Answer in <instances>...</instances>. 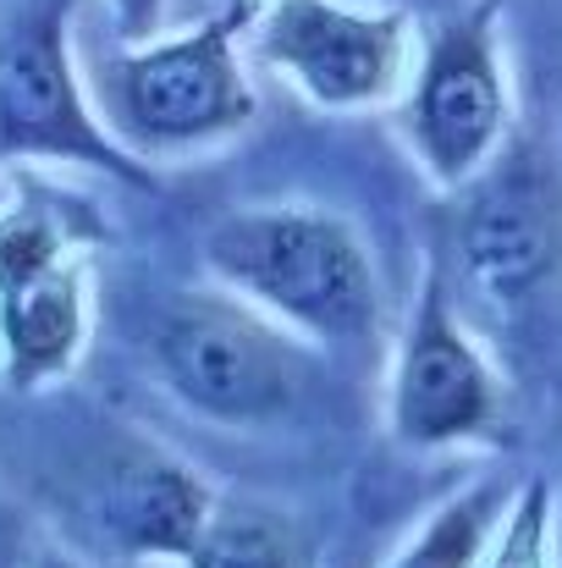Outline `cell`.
I'll list each match as a JSON object with an SVG mask.
<instances>
[{
    "mask_svg": "<svg viewBox=\"0 0 562 568\" xmlns=\"http://www.w3.org/2000/svg\"><path fill=\"white\" fill-rule=\"evenodd\" d=\"M204 265L243 304L304 337L359 343L380 321V282L359 232L309 204L232 210L204 237Z\"/></svg>",
    "mask_w": 562,
    "mask_h": 568,
    "instance_id": "cell-1",
    "label": "cell"
},
{
    "mask_svg": "<svg viewBox=\"0 0 562 568\" xmlns=\"http://www.w3.org/2000/svg\"><path fill=\"white\" fill-rule=\"evenodd\" d=\"M243 22H248V6H232L193 33L144 39L105 61L100 122L127 155L198 150L254 122L259 100L237 61Z\"/></svg>",
    "mask_w": 562,
    "mask_h": 568,
    "instance_id": "cell-2",
    "label": "cell"
},
{
    "mask_svg": "<svg viewBox=\"0 0 562 568\" xmlns=\"http://www.w3.org/2000/svg\"><path fill=\"white\" fill-rule=\"evenodd\" d=\"M72 161L150 189L155 178L94 116L67 44V6L28 0L0 22V166Z\"/></svg>",
    "mask_w": 562,
    "mask_h": 568,
    "instance_id": "cell-3",
    "label": "cell"
},
{
    "mask_svg": "<svg viewBox=\"0 0 562 568\" xmlns=\"http://www.w3.org/2000/svg\"><path fill=\"white\" fill-rule=\"evenodd\" d=\"M155 365L187 408L232 425L276 419L304 381L293 337L226 298H177L155 326Z\"/></svg>",
    "mask_w": 562,
    "mask_h": 568,
    "instance_id": "cell-4",
    "label": "cell"
},
{
    "mask_svg": "<svg viewBox=\"0 0 562 568\" xmlns=\"http://www.w3.org/2000/svg\"><path fill=\"white\" fill-rule=\"evenodd\" d=\"M491 11L497 6H480L474 17L430 33L408 100V139L441 189H463L469 178H480L508 133V78Z\"/></svg>",
    "mask_w": 562,
    "mask_h": 568,
    "instance_id": "cell-5",
    "label": "cell"
},
{
    "mask_svg": "<svg viewBox=\"0 0 562 568\" xmlns=\"http://www.w3.org/2000/svg\"><path fill=\"white\" fill-rule=\"evenodd\" d=\"M458 260L469 287L491 310H524L562 265V199L552 172L513 144L469 178V204L458 221Z\"/></svg>",
    "mask_w": 562,
    "mask_h": 568,
    "instance_id": "cell-6",
    "label": "cell"
},
{
    "mask_svg": "<svg viewBox=\"0 0 562 568\" xmlns=\"http://www.w3.org/2000/svg\"><path fill=\"white\" fill-rule=\"evenodd\" d=\"M402 17L397 11H354L337 0H276L259 17V55L282 67L315 105L354 111L397 89L402 72Z\"/></svg>",
    "mask_w": 562,
    "mask_h": 568,
    "instance_id": "cell-7",
    "label": "cell"
},
{
    "mask_svg": "<svg viewBox=\"0 0 562 568\" xmlns=\"http://www.w3.org/2000/svg\"><path fill=\"white\" fill-rule=\"evenodd\" d=\"M497 425V381L463 337L441 276L430 271L413 321L397 348L391 376V430L402 447H452Z\"/></svg>",
    "mask_w": 562,
    "mask_h": 568,
    "instance_id": "cell-8",
    "label": "cell"
},
{
    "mask_svg": "<svg viewBox=\"0 0 562 568\" xmlns=\"http://www.w3.org/2000/svg\"><path fill=\"white\" fill-rule=\"evenodd\" d=\"M94 514L111 547L127 558H183L198 547L210 525V491L177 458L155 447H127L105 464L94 486Z\"/></svg>",
    "mask_w": 562,
    "mask_h": 568,
    "instance_id": "cell-9",
    "label": "cell"
},
{
    "mask_svg": "<svg viewBox=\"0 0 562 568\" xmlns=\"http://www.w3.org/2000/svg\"><path fill=\"white\" fill-rule=\"evenodd\" d=\"M89 337V287L83 265L67 254L11 287H0V348L11 386H44L67 376Z\"/></svg>",
    "mask_w": 562,
    "mask_h": 568,
    "instance_id": "cell-10",
    "label": "cell"
},
{
    "mask_svg": "<svg viewBox=\"0 0 562 568\" xmlns=\"http://www.w3.org/2000/svg\"><path fill=\"white\" fill-rule=\"evenodd\" d=\"M502 508H508L502 486H474V491L441 503L430 514V525L402 547V558L391 568H480Z\"/></svg>",
    "mask_w": 562,
    "mask_h": 568,
    "instance_id": "cell-11",
    "label": "cell"
},
{
    "mask_svg": "<svg viewBox=\"0 0 562 568\" xmlns=\"http://www.w3.org/2000/svg\"><path fill=\"white\" fill-rule=\"evenodd\" d=\"M187 568H298L287 536L259 514H210Z\"/></svg>",
    "mask_w": 562,
    "mask_h": 568,
    "instance_id": "cell-12",
    "label": "cell"
},
{
    "mask_svg": "<svg viewBox=\"0 0 562 568\" xmlns=\"http://www.w3.org/2000/svg\"><path fill=\"white\" fill-rule=\"evenodd\" d=\"M480 568H552V486L524 480L508 503L497 547L480 558Z\"/></svg>",
    "mask_w": 562,
    "mask_h": 568,
    "instance_id": "cell-13",
    "label": "cell"
},
{
    "mask_svg": "<svg viewBox=\"0 0 562 568\" xmlns=\"http://www.w3.org/2000/svg\"><path fill=\"white\" fill-rule=\"evenodd\" d=\"M111 17H116V33L127 44H144L155 28H161V0H105Z\"/></svg>",
    "mask_w": 562,
    "mask_h": 568,
    "instance_id": "cell-14",
    "label": "cell"
},
{
    "mask_svg": "<svg viewBox=\"0 0 562 568\" xmlns=\"http://www.w3.org/2000/svg\"><path fill=\"white\" fill-rule=\"evenodd\" d=\"M33 568H83V564H78V558H61V552H44Z\"/></svg>",
    "mask_w": 562,
    "mask_h": 568,
    "instance_id": "cell-15",
    "label": "cell"
},
{
    "mask_svg": "<svg viewBox=\"0 0 562 568\" xmlns=\"http://www.w3.org/2000/svg\"><path fill=\"white\" fill-rule=\"evenodd\" d=\"M486 6H502V0H486Z\"/></svg>",
    "mask_w": 562,
    "mask_h": 568,
    "instance_id": "cell-16",
    "label": "cell"
},
{
    "mask_svg": "<svg viewBox=\"0 0 562 568\" xmlns=\"http://www.w3.org/2000/svg\"><path fill=\"white\" fill-rule=\"evenodd\" d=\"M0 199H6V193H0Z\"/></svg>",
    "mask_w": 562,
    "mask_h": 568,
    "instance_id": "cell-17",
    "label": "cell"
}]
</instances>
